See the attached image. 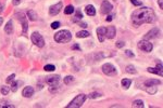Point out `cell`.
<instances>
[{"label": "cell", "mask_w": 163, "mask_h": 108, "mask_svg": "<svg viewBox=\"0 0 163 108\" xmlns=\"http://www.w3.org/2000/svg\"><path fill=\"white\" fill-rule=\"evenodd\" d=\"M99 93H92V94H89V98H96V97H99Z\"/></svg>", "instance_id": "38"}, {"label": "cell", "mask_w": 163, "mask_h": 108, "mask_svg": "<svg viewBox=\"0 0 163 108\" xmlns=\"http://www.w3.org/2000/svg\"><path fill=\"white\" fill-rule=\"evenodd\" d=\"M145 87H150V85H159L161 84V81L158 80V79H149V80H146L143 82Z\"/></svg>", "instance_id": "16"}, {"label": "cell", "mask_w": 163, "mask_h": 108, "mask_svg": "<svg viewBox=\"0 0 163 108\" xmlns=\"http://www.w3.org/2000/svg\"><path fill=\"white\" fill-rule=\"evenodd\" d=\"M160 35V30L159 28H152L150 32H148L145 36V40H148V39H152V38H157V37Z\"/></svg>", "instance_id": "11"}, {"label": "cell", "mask_w": 163, "mask_h": 108, "mask_svg": "<svg viewBox=\"0 0 163 108\" xmlns=\"http://www.w3.org/2000/svg\"><path fill=\"white\" fill-rule=\"evenodd\" d=\"M112 9H113V6H112L108 0H104V2L101 3V8H100V12L101 14H108V13H110L112 11Z\"/></svg>", "instance_id": "7"}, {"label": "cell", "mask_w": 163, "mask_h": 108, "mask_svg": "<svg viewBox=\"0 0 163 108\" xmlns=\"http://www.w3.org/2000/svg\"><path fill=\"white\" fill-rule=\"evenodd\" d=\"M97 36L100 42H104L106 39V27H99L97 29Z\"/></svg>", "instance_id": "13"}, {"label": "cell", "mask_w": 163, "mask_h": 108, "mask_svg": "<svg viewBox=\"0 0 163 108\" xmlns=\"http://www.w3.org/2000/svg\"><path fill=\"white\" fill-rule=\"evenodd\" d=\"M20 84H22V81H13V82L11 83V88H10V90H11L12 92H16Z\"/></svg>", "instance_id": "21"}, {"label": "cell", "mask_w": 163, "mask_h": 108, "mask_svg": "<svg viewBox=\"0 0 163 108\" xmlns=\"http://www.w3.org/2000/svg\"><path fill=\"white\" fill-rule=\"evenodd\" d=\"M1 107H7V108H14L15 106L14 105H12V104H9V103H7V102H3V104L1 103L0 104V108Z\"/></svg>", "instance_id": "32"}, {"label": "cell", "mask_w": 163, "mask_h": 108, "mask_svg": "<svg viewBox=\"0 0 163 108\" xmlns=\"http://www.w3.org/2000/svg\"><path fill=\"white\" fill-rule=\"evenodd\" d=\"M74 12V7H73V6H71V4H70V6H68V7H66V8L64 9V13H65V14H72V13Z\"/></svg>", "instance_id": "28"}, {"label": "cell", "mask_w": 163, "mask_h": 108, "mask_svg": "<svg viewBox=\"0 0 163 108\" xmlns=\"http://www.w3.org/2000/svg\"><path fill=\"white\" fill-rule=\"evenodd\" d=\"M137 47H138V49H140L141 51H143V52H146V53L151 52L152 49H153L152 43L148 40H140L139 42H138V44H137Z\"/></svg>", "instance_id": "6"}, {"label": "cell", "mask_w": 163, "mask_h": 108, "mask_svg": "<svg viewBox=\"0 0 163 108\" xmlns=\"http://www.w3.org/2000/svg\"><path fill=\"white\" fill-rule=\"evenodd\" d=\"M72 49H77V50H80V48L78 47V45H77V44H74V45L72 47Z\"/></svg>", "instance_id": "45"}, {"label": "cell", "mask_w": 163, "mask_h": 108, "mask_svg": "<svg viewBox=\"0 0 163 108\" xmlns=\"http://www.w3.org/2000/svg\"><path fill=\"white\" fill-rule=\"evenodd\" d=\"M145 90H146V92L149 93L150 95H152V94H155V93L158 92V88H157V85H150V87H145Z\"/></svg>", "instance_id": "18"}, {"label": "cell", "mask_w": 163, "mask_h": 108, "mask_svg": "<svg viewBox=\"0 0 163 108\" xmlns=\"http://www.w3.org/2000/svg\"><path fill=\"white\" fill-rule=\"evenodd\" d=\"M59 26H60L59 22H53V23L51 24V28H52V29H57V28H59Z\"/></svg>", "instance_id": "35"}, {"label": "cell", "mask_w": 163, "mask_h": 108, "mask_svg": "<svg viewBox=\"0 0 163 108\" xmlns=\"http://www.w3.org/2000/svg\"><path fill=\"white\" fill-rule=\"evenodd\" d=\"M112 20H113V15H108L107 17H106V21H107V22H111Z\"/></svg>", "instance_id": "39"}, {"label": "cell", "mask_w": 163, "mask_h": 108, "mask_svg": "<svg viewBox=\"0 0 163 108\" xmlns=\"http://www.w3.org/2000/svg\"><path fill=\"white\" fill-rule=\"evenodd\" d=\"M102 72H104V75H107V76H115L116 74H118V70H116V68L111 64V63H106V64L102 65Z\"/></svg>", "instance_id": "4"}, {"label": "cell", "mask_w": 163, "mask_h": 108, "mask_svg": "<svg viewBox=\"0 0 163 108\" xmlns=\"http://www.w3.org/2000/svg\"><path fill=\"white\" fill-rule=\"evenodd\" d=\"M80 26H82L83 28H86L87 27V24H86V23H80Z\"/></svg>", "instance_id": "44"}, {"label": "cell", "mask_w": 163, "mask_h": 108, "mask_svg": "<svg viewBox=\"0 0 163 108\" xmlns=\"http://www.w3.org/2000/svg\"><path fill=\"white\" fill-rule=\"evenodd\" d=\"M158 3L160 6V9H163V3H162V0H158Z\"/></svg>", "instance_id": "43"}, {"label": "cell", "mask_w": 163, "mask_h": 108, "mask_svg": "<svg viewBox=\"0 0 163 108\" xmlns=\"http://www.w3.org/2000/svg\"><path fill=\"white\" fill-rule=\"evenodd\" d=\"M2 23H3V19H2V17H0V25L2 24Z\"/></svg>", "instance_id": "46"}, {"label": "cell", "mask_w": 163, "mask_h": 108, "mask_svg": "<svg viewBox=\"0 0 163 108\" xmlns=\"http://www.w3.org/2000/svg\"><path fill=\"white\" fill-rule=\"evenodd\" d=\"M115 32H116V29L114 26H109V27L106 28V38H108V39L114 38Z\"/></svg>", "instance_id": "12"}, {"label": "cell", "mask_w": 163, "mask_h": 108, "mask_svg": "<svg viewBox=\"0 0 163 108\" xmlns=\"http://www.w3.org/2000/svg\"><path fill=\"white\" fill-rule=\"evenodd\" d=\"M121 83H122V87H123L125 90H127V89L131 87L132 80L131 79H123V80L121 81Z\"/></svg>", "instance_id": "22"}, {"label": "cell", "mask_w": 163, "mask_h": 108, "mask_svg": "<svg viewBox=\"0 0 163 108\" xmlns=\"http://www.w3.org/2000/svg\"><path fill=\"white\" fill-rule=\"evenodd\" d=\"M126 72H128V74H134L135 75L136 72H137V70H136V68L133 66V65H128V66H126Z\"/></svg>", "instance_id": "26"}, {"label": "cell", "mask_w": 163, "mask_h": 108, "mask_svg": "<svg viewBox=\"0 0 163 108\" xmlns=\"http://www.w3.org/2000/svg\"><path fill=\"white\" fill-rule=\"evenodd\" d=\"M59 81H60V76H59V75L46 77V83L49 84V85H58Z\"/></svg>", "instance_id": "10"}, {"label": "cell", "mask_w": 163, "mask_h": 108, "mask_svg": "<svg viewBox=\"0 0 163 108\" xmlns=\"http://www.w3.org/2000/svg\"><path fill=\"white\" fill-rule=\"evenodd\" d=\"M4 32L8 35H11L12 32H13V22L11 20L8 21V23H7L6 27H4Z\"/></svg>", "instance_id": "17"}, {"label": "cell", "mask_w": 163, "mask_h": 108, "mask_svg": "<svg viewBox=\"0 0 163 108\" xmlns=\"http://www.w3.org/2000/svg\"><path fill=\"white\" fill-rule=\"evenodd\" d=\"M22 95H23L24 97H26V98L32 97V96L34 95V89H33L32 87H25V88L23 89V91H22Z\"/></svg>", "instance_id": "14"}, {"label": "cell", "mask_w": 163, "mask_h": 108, "mask_svg": "<svg viewBox=\"0 0 163 108\" xmlns=\"http://www.w3.org/2000/svg\"><path fill=\"white\" fill-rule=\"evenodd\" d=\"M14 78H15V75L14 74H12V75H10V76L7 78V80H6V82L8 84H10V83H12L13 81H14Z\"/></svg>", "instance_id": "31"}, {"label": "cell", "mask_w": 163, "mask_h": 108, "mask_svg": "<svg viewBox=\"0 0 163 108\" xmlns=\"http://www.w3.org/2000/svg\"><path fill=\"white\" fill-rule=\"evenodd\" d=\"M62 2L60 1V2H58L57 4H53V6H51L50 8H49V14L50 15H57V14H59V12L61 11V9H62Z\"/></svg>", "instance_id": "9"}, {"label": "cell", "mask_w": 163, "mask_h": 108, "mask_svg": "<svg viewBox=\"0 0 163 108\" xmlns=\"http://www.w3.org/2000/svg\"><path fill=\"white\" fill-rule=\"evenodd\" d=\"M44 69L46 72H53V70H56V66L52 64H47V65H45Z\"/></svg>", "instance_id": "27"}, {"label": "cell", "mask_w": 163, "mask_h": 108, "mask_svg": "<svg viewBox=\"0 0 163 108\" xmlns=\"http://www.w3.org/2000/svg\"><path fill=\"white\" fill-rule=\"evenodd\" d=\"M21 1H22V0H13L12 2H13V4H14V6H19V4L21 3Z\"/></svg>", "instance_id": "40"}, {"label": "cell", "mask_w": 163, "mask_h": 108, "mask_svg": "<svg viewBox=\"0 0 163 108\" xmlns=\"http://www.w3.org/2000/svg\"><path fill=\"white\" fill-rule=\"evenodd\" d=\"M157 68H158V69H161V70H162V63H161V62H160V63H158V64H157Z\"/></svg>", "instance_id": "41"}, {"label": "cell", "mask_w": 163, "mask_h": 108, "mask_svg": "<svg viewBox=\"0 0 163 108\" xmlns=\"http://www.w3.org/2000/svg\"><path fill=\"white\" fill-rule=\"evenodd\" d=\"M3 10H4V6L2 3H0V13H2Z\"/></svg>", "instance_id": "42"}, {"label": "cell", "mask_w": 163, "mask_h": 108, "mask_svg": "<svg viewBox=\"0 0 163 108\" xmlns=\"http://www.w3.org/2000/svg\"><path fill=\"white\" fill-rule=\"evenodd\" d=\"M131 2L134 4V6H136V7H140V6H143L141 1H138V0H131Z\"/></svg>", "instance_id": "33"}, {"label": "cell", "mask_w": 163, "mask_h": 108, "mask_svg": "<svg viewBox=\"0 0 163 108\" xmlns=\"http://www.w3.org/2000/svg\"><path fill=\"white\" fill-rule=\"evenodd\" d=\"M85 12H86V14L89 16H95L96 15V9L94 6H92V4H88L87 7L85 8Z\"/></svg>", "instance_id": "15"}, {"label": "cell", "mask_w": 163, "mask_h": 108, "mask_svg": "<svg viewBox=\"0 0 163 108\" xmlns=\"http://www.w3.org/2000/svg\"><path fill=\"white\" fill-rule=\"evenodd\" d=\"M10 92V88L7 85H1L0 87V93H2V95H7Z\"/></svg>", "instance_id": "24"}, {"label": "cell", "mask_w": 163, "mask_h": 108, "mask_svg": "<svg viewBox=\"0 0 163 108\" xmlns=\"http://www.w3.org/2000/svg\"><path fill=\"white\" fill-rule=\"evenodd\" d=\"M124 45H125V42H124V41H118V42H116V47H118V48H123Z\"/></svg>", "instance_id": "37"}, {"label": "cell", "mask_w": 163, "mask_h": 108, "mask_svg": "<svg viewBox=\"0 0 163 108\" xmlns=\"http://www.w3.org/2000/svg\"><path fill=\"white\" fill-rule=\"evenodd\" d=\"M73 80H74V77L73 76H66L63 79V82L65 84H70L71 82H73Z\"/></svg>", "instance_id": "30"}, {"label": "cell", "mask_w": 163, "mask_h": 108, "mask_svg": "<svg viewBox=\"0 0 163 108\" xmlns=\"http://www.w3.org/2000/svg\"><path fill=\"white\" fill-rule=\"evenodd\" d=\"M87 98V96L85 94H78L74 100H72L71 103L66 106V108H80L83 106V104L85 103V100Z\"/></svg>", "instance_id": "3"}, {"label": "cell", "mask_w": 163, "mask_h": 108, "mask_svg": "<svg viewBox=\"0 0 163 108\" xmlns=\"http://www.w3.org/2000/svg\"><path fill=\"white\" fill-rule=\"evenodd\" d=\"M125 54H126L128 57H134V56H135V54L132 52L131 50H126V51H125Z\"/></svg>", "instance_id": "36"}, {"label": "cell", "mask_w": 163, "mask_h": 108, "mask_svg": "<svg viewBox=\"0 0 163 108\" xmlns=\"http://www.w3.org/2000/svg\"><path fill=\"white\" fill-rule=\"evenodd\" d=\"M27 17H28V20L29 21H36L37 19H38V15H37V13L34 11V10H29L27 12Z\"/></svg>", "instance_id": "20"}, {"label": "cell", "mask_w": 163, "mask_h": 108, "mask_svg": "<svg viewBox=\"0 0 163 108\" xmlns=\"http://www.w3.org/2000/svg\"><path fill=\"white\" fill-rule=\"evenodd\" d=\"M155 21V13L151 8L143 7L135 10L132 14V23L134 26H140L141 24H151Z\"/></svg>", "instance_id": "1"}, {"label": "cell", "mask_w": 163, "mask_h": 108, "mask_svg": "<svg viewBox=\"0 0 163 108\" xmlns=\"http://www.w3.org/2000/svg\"><path fill=\"white\" fill-rule=\"evenodd\" d=\"M83 19V14H82V12H80V10H77L75 13V19L73 20V22H76V21H80Z\"/></svg>", "instance_id": "29"}, {"label": "cell", "mask_w": 163, "mask_h": 108, "mask_svg": "<svg viewBox=\"0 0 163 108\" xmlns=\"http://www.w3.org/2000/svg\"><path fill=\"white\" fill-rule=\"evenodd\" d=\"M133 107H137V108H143L145 107V105H143V102L141 100H136L133 102V104H132Z\"/></svg>", "instance_id": "23"}, {"label": "cell", "mask_w": 163, "mask_h": 108, "mask_svg": "<svg viewBox=\"0 0 163 108\" xmlns=\"http://www.w3.org/2000/svg\"><path fill=\"white\" fill-rule=\"evenodd\" d=\"M147 72H151V74H155V75H159L160 77L163 76V72L161 69H158V68H152V67H149L147 68Z\"/></svg>", "instance_id": "19"}, {"label": "cell", "mask_w": 163, "mask_h": 108, "mask_svg": "<svg viewBox=\"0 0 163 108\" xmlns=\"http://www.w3.org/2000/svg\"><path fill=\"white\" fill-rule=\"evenodd\" d=\"M89 35H90V34H89L87 30H82V32H78L76 34V36L78 37V38H86V37H88Z\"/></svg>", "instance_id": "25"}, {"label": "cell", "mask_w": 163, "mask_h": 108, "mask_svg": "<svg viewBox=\"0 0 163 108\" xmlns=\"http://www.w3.org/2000/svg\"><path fill=\"white\" fill-rule=\"evenodd\" d=\"M17 16V19L20 21L21 23H22V26H23V35H26V32H27V29H28V23H27V20H26V17L24 16L23 13H20V14H16Z\"/></svg>", "instance_id": "8"}, {"label": "cell", "mask_w": 163, "mask_h": 108, "mask_svg": "<svg viewBox=\"0 0 163 108\" xmlns=\"http://www.w3.org/2000/svg\"><path fill=\"white\" fill-rule=\"evenodd\" d=\"M72 39V34L66 29L60 30L55 35V41L58 43H66Z\"/></svg>", "instance_id": "2"}, {"label": "cell", "mask_w": 163, "mask_h": 108, "mask_svg": "<svg viewBox=\"0 0 163 108\" xmlns=\"http://www.w3.org/2000/svg\"><path fill=\"white\" fill-rule=\"evenodd\" d=\"M31 39H32V42L35 45H37L38 48H43L45 45V40L43 36L40 35L39 32H33L32 34V37H31Z\"/></svg>", "instance_id": "5"}, {"label": "cell", "mask_w": 163, "mask_h": 108, "mask_svg": "<svg viewBox=\"0 0 163 108\" xmlns=\"http://www.w3.org/2000/svg\"><path fill=\"white\" fill-rule=\"evenodd\" d=\"M57 90H58V85H50V87H49V91L51 93L57 92Z\"/></svg>", "instance_id": "34"}]
</instances>
